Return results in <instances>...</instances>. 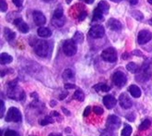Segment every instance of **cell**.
Returning a JSON list of instances; mask_svg holds the SVG:
<instances>
[{"mask_svg":"<svg viewBox=\"0 0 152 136\" xmlns=\"http://www.w3.org/2000/svg\"><path fill=\"white\" fill-rule=\"evenodd\" d=\"M150 125H151L150 120L146 119V120H143V121L141 122V124L138 126V130H139V131H146V130H148V129L149 128Z\"/></svg>","mask_w":152,"mask_h":136,"instance_id":"cell-26","label":"cell"},{"mask_svg":"<svg viewBox=\"0 0 152 136\" xmlns=\"http://www.w3.org/2000/svg\"><path fill=\"white\" fill-rule=\"evenodd\" d=\"M67 136H70V135H67Z\"/></svg>","mask_w":152,"mask_h":136,"instance_id":"cell-57","label":"cell"},{"mask_svg":"<svg viewBox=\"0 0 152 136\" xmlns=\"http://www.w3.org/2000/svg\"><path fill=\"white\" fill-rule=\"evenodd\" d=\"M63 16H64L63 7H62L61 6H58L56 8L55 12H53V18H56V19H61V18H63Z\"/></svg>","mask_w":152,"mask_h":136,"instance_id":"cell-27","label":"cell"},{"mask_svg":"<svg viewBox=\"0 0 152 136\" xmlns=\"http://www.w3.org/2000/svg\"><path fill=\"white\" fill-rule=\"evenodd\" d=\"M73 41L76 43V44H82L83 41H84V34L81 33V32H76V33L74 34L73 36Z\"/></svg>","mask_w":152,"mask_h":136,"instance_id":"cell-23","label":"cell"},{"mask_svg":"<svg viewBox=\"0 0 152 136\" xmlns=\"http://www.w3.org/2000/svg\"><path fill=\"white\" fill-rule=\"evenodd\" d=\"M111 1H113V2H114V3H119V2L122 1V0H111Z\"/></svg>","mask_w":152,"mask_h":136,"instance_id":"cell-50","label":"cell"},{"mask_svg":"<svg viewBox=\"0 0 152 136\" xmlns=\"http://www.w3.org/2000/svg\"><path fill=\"white\" fill-rule=\"evenodd\" d=\"M66 132H71V130H70L69 128H67V129L66 130Z\"/></svg>","mask_w":152,"mask_h":136,"instance_id":"cell-53","label":"cell"},{"mask_svg":"<svg viewBox=\"0 0 152 136\" xmlns=\"http://www.w3.org/2000/svg\"><path fill=\"white\" fill-rule=\"evenodd\" d=\"M130 58V56L128 55V53H124V55H123V58L124 59H127V58Z\"/></svg>","mask_w":152,"mask_h":136,"instance_id":"cell-47","label":"cell"},{"mask_svg":"<svg viewBox=\"0 0 152 136\" xmlns=\"http://www.w3.org/2000/svg\"><path fill=\"white\" fill-rule=\"evenodd\" d=\"M112 81H113V84L115 86L121 88V87L126 85V81H127V77L123 71L118 70V71H115L114 73L113 74Z\"/></svg>","mask_w":152,"mask_h":136,"instance_id":"cell-5","label":"cell"},{"mask_svg":"<svg viewBox=\"0 0 152 136\" xmlns=\"http://www.w3.org/2000/svg\"><path fill=\"white\" fill-rule=\"evenodd\" d=\"M102 58L109 63H114L117 60V53L113 47L106 48L102 53Z\"/></svg>","mask_w":152,"mask_h":136,"instance_id":"cell-6","label":"cell"},{"mask_svg":"<svg viewBox=\"0 0 152 136\" xmlns=\"http://www.w3.org/2000/svg\"><path fill=\"white\" fill-rule=\"evenodd\" d=\"M7 95L13 100L23 101L26 98L25 92L18 86V80H13L8 81L7 84Z\"/></svg>","mask_w":152,"mask_h":136,"instance_id":"cell-1","label":"cell"},{"mask_svg":"<svg viewBox=\"0 0 152 136\" xmlns=\"http://www.w3.org/2000/svg\"><path fill=\"white\" fill-rule=\"evenodd\" d=\"M56 104H57V103H56V101H55V100H52V101L50 102V106H53H53H56Z\"/></svg>","mask_w":152,"mask_h":136,"instance_id":"cell-48","label":"cell"},{"mask_svg":"<svg viewBox=\"0 0 152 136\" xmlns=\"http://www.w3.org/2000/svg\"><path fill=\"white\" fill-rule=\"evenodd\" d=\"M149 23H150V24L152 25V19H150V20H149Z\"/></svg>","mask_w":152,"mask_h":136,"instance_id":"cell-55","label":"cell"},{"mask_svg":"<svg viewBox=\"0 0 152 136\" xmlns=\"http://www.w3.org/2000/svg\"><path fill=\"white\" fill-rule=\"evenodd\" d=\"M128 91H129L130 95H131L133 97H135V98H139V97L141 96V94H142L140 88H139L137 85H136V84H132V85H130L129 88H128Z\"/></svg>","mask_w":152,"mask_h":136,"instance_id":"cell-15","label":"cell"},{"mask_svg":"<svg viewBox=\"0 0 152 136\" xmlns=\"http://www.w3.org/2000/svg\"><path fill=\"white\" fill-rule=\"evenodd\" d=\"M53 119L52 118V116H46L44 119H42L41 121H40V124L42 125V126H46V125H48V124H51V123H53Z\"/></svg>","mask_w":152,"mask_h":136,"instance_id":"cell-30","label":"cell"},{"mask_svg":"<svg viewBox=\"0 0 152 136\" xmlns=\"http://www.w3.org/2000/svg\"><path fill=\"white\" fill-rule=\"evenodd\" d=\"M49 136H62L61 133H51L49 134Z\"/></svg>","mask_w":152,"mask_h":136,"instance_id":"cell-49","label":"cell"},{"mask_svg":"<svg viewBox=\"0 0 152 136\" xmlns=\"http://www.w3.org/2000/svg\"><path fill=\"white\" fill-rule=\"evenodd\" d=\"M23 1H24V0H12L13 4H14L16 7H20L22 6Z\"/></svg>","mask_w":152,"mask_h":136,"instance_id":"cell-38","label":"cell"},{"mask_svg":"<svg viewBox=\"0 0 152 136\" xmlns=\"http://www.w3.org/2000/svg\"><path fill=\"white\" fill-rule=\"evenodd\" d=\"M91 106H88L85 108L84 112H83V117H88L89 114H91Z\"/></svg>","mask_w":152,"mask_h":136,"instance_id":"cell-37","label":"cell"},{"mask_svg":"<svg viewBox=\"0 0 152 136\" xmlns=\"http://www.w3.org/2000/svg\"><path fill=\"white\" fill-rule=\"evenodd\" d=\"M119 104L123 108H124V109H129V108H131L133 106L132 100L130 99V97L128 96V95L126 93H123L120 95Z\"/></svg>","mask_w":152,"mask_h":136,"instance_id":"cell-10","label":"cell"},{"mask_svg":"<svg viewBox=\"0 0 152 136\" xmlns=\"http://www.w3.org/2000/svg\"><path fill=\"white\" fill-rule=\"evenodd\" d=\"M102 103L106 108L112 109V108H113L116 106L117 101H116V98L113 95H107L102 98Z\"/></svg>","mask_w":152,"mask_h":136,"instance_id":"cell-13","label":"cell"},{"mask_svg":"<svg viewBox=\"0 0 152 136\" xmlns=\"http://www.w3.org/2000/svg\"><path fill=\"white\" fill-rule=\"evenodd\" d=\"M126 119L128 120H130V121H134V120H135V119H136V115L134 114V113H130V114L126 115Z\"/></svg>","mask_w":152,"mask_h":136,"instance_id":"cell-40","label":"cell"},{"mask_svg":"<svg viewBox=\"0 0 152 136\" xmlns=\"http://www.w3.org/2000/svg\"><path fill=\"white\" fill-rule=\"evenodd\" d=\"M107 25H108L109 28L113 31H120L122 29L121 21H119L116 19H113V18H111V19L107 21Z\"/></svg>","mask_w":152,"mask_h":136,"instance_id":"cell-14","label":"cell"},{"mask_svg":"<svg viewBox=\"0 0 152 136\" xmlns=\"http://www.w3.org/2000/svg\"><path fill=\"white\" fill-rule=\"evenodd\" d=\"M4 136H20V133L14 130H7Z\"/></svg>","mask_w":152,"mask_h":136,"instance_id":"cell-33","label":"cell"},{"mask_svg":"<svg viewBox=\"0 0 152 136\" xmlns=\"http://www.w3.org/2000/svg\"><path fill=\"white\" fill-rule=\"evenodd\" d=\"M80 1H83L87 4H93L94 2V0H80Z\"/></svg>","mask_w":152,"mask_h":136,"instance_id":"cell-45","label":"cell"},{"mask_svg":"<svg viewBox=\"0 0 152 136\" xmlns=\"http://www.w3.org/2000/svg\"><path fill=\"white\" fill-rule=\"evenodd\" d=\"M5 120L7 122H20L22 120V116L19 108L17 107H10L7 110V113L5 117Z\"/></svg>","mask_w":152,"mask_h":136,"instance_id":"cell-3","label":"cell"},{"mask_svg":"<svg viewBox=\"0 0 152 136\" xmlns=\"http://www.w3.org/2000/svg\"><path fill=\"white\" fill-rule=\"evenodd\" d=\"M86 17H87V12L86 11H82L81 13H80V15H79L78 20L79 21H84L86 19Z\"/></svg>","mask_w":152,"mask_h":136,"instance_id":"cell-41","label":"cell"},{"mask_svg":"<svg viewBox=\"0 0 152 136\" xmlns=\"http://www.w3.org/2000/svg\"><path fill=\"white\" fill-rule=\"evenodd\" d=\"M100 136H117V135H116V133L113 131L109 130V129H105L104 131H102L101 132Z\"/></svg>","mask_w":152,"mask_h":136,"instance_id":"cell-32","label":"cell"},{"mask_svg":"<svg viewBox=\"0 0 152 136\" xmlns=\"http://www.w3.org/2000/svg\"><path fill=\"white\" fill-rule=\"evenodd\" d=\"M131 15L135 18L136 20H137V21H143V19H144V16H143V14L140 12V11H137V10H135V11H131Z\"/></svg>","mask_w":152,"mask_h":136,"instance_id":"cell-31","label":"cell"},{"mask_svg":"<svg viewBox=\"0 0 152 136\" xmlns=\"http://www.w3.org/2000/svg\"><path fill=\"white\" fill-rule=\"evenodd\" d=\"M92 21H100L103 19V13L99 10L98 7H96L93 11V16H92Z\"/></svg>","mask_w":152,"mask_h":136,"instance_id":"cell-21","label":"cell"},{"mask_svg":"<svg viewBox=\"0 0 152 136\" xmlns=\"http://www.w3.org/2000/svg\"><path fill=\"white\" fill-rule=\"evenodd\" d=\"M0 105H1V107H0V119H2L5 114V102L2 99H1V101H0Z\"/></svg>","mask_w":152,"mask_h":136,"instance_id":"cell-36","label":"cell"},{"mask_svg":"<svg viewBox=\"0 0 152 136\" xmlns=\"http://www.w3.org/2000/svg\"><path fill=\"white\" fill-rule=\"evenodd\" d=\"M148 2L149 4H151V5H152V0H148Z\"/></svg>","mask_w":152,"mask_h":136,"instance_id":"cell-54","label":"cell"},{"mask_svg":"<svg viewBox=\"0 0 152 136\" xmlns=\"http://www.w3.org/2000/svg\"><path fill=\"white\" fill-rule=\"evenodd\" d=\"M51 116L52 117H56V118H60V114L57 111H52L51 112Z\"/></svg>","mask_w":152,"mask_h":136,"instance_id":"cell-43","label":"cell"},{"mask_svg":"<svg viewBox=\"0 0 152 136\" xmlns=\"http://www.w3.org/2000/svg\"><path fill=\"white\" fill-rule=\"evenodd\" d=\"M122 122L120 118H118L115 115H110L107 118V121H106V129H109L112 131L118 130L120 128Z\"/></svg>","mask_w":152,"mask_h":136,"instance_id":"cell-7","label":"cell"},{"mask_svg":"<svg viewBox=\"0 0 152 136\" xmlns=\"http://www.w3.org/2000/svg\"><path fill=\"white\" fill-rule=\"evenodd\" d=\"M37 34L42 38H48L52 35V32L47 27H40L37 30Z\"/></svg>","mask_w":152,"mask_h":136,"instance_id":"cell-16","label":"cell"},{"mask_svg":"<svg viewBox=\"0 0 152 136\" xmlns=\"http://www.w3.org/2000/svg\"><path fill=\"white\" fill-rule=\"evenodd\" d=\"M73 97H74V99H76V100H77V101H79V102H83V101H84V99H85V95H84V93H83V91H82V90L77 89V90L75 91Z\"/></svg>","mask_w":152,"mask_h":136,"instance_id":"cell-22","label":"cell"},{"mask_svg":"<svg viewBox=\"0 0 152 136\" xmlns=\"http://www.w3.org/2000/svg\"><path fill=\"white\" fill-rule=\"evenodd\" d=\"M93 111H94V113H95L96 115H99V116H101V115H102V114L104 113V111H103L102 108L101 106H96L93 107Z\"/></svg>","mask_w":152,"mask_h":136,"instance_id":"cell-35","label":"cell"},{"mask_svg":"<svg viewBox=\"0 0 152 136\" xmlns=\"http://www.w3.org/2000/svg\"><path fill=\"white\" fill-rule=\"evenodd\" d=\"M97 7L99 8V10H100L103 14H108L110 6H109V4L107 3L106 1H104V0H102V1H100V3L98 4Z\"/></svg>","mask_w":152,"mask_h":136,"instance_id":"cell-19","label":"cell"},{"mask_svg":"<svg viewBox=\"0 0 152 136\" xmlns=\"http://www.w3.org/2000/svg\"><path fill=\"white\" fill-rule=\"evenodd\" d=\"M129 2H130V4H131L132 6H134V5H137V4L138 0H129Z\"/></svg>","mask_w":152,"mask_h":136,"instance_id":"cell-46","label":"cell"},{"mask_svg":"<svg viewBox=\"0 0 152 136\" xmlns=\"http://www.w3.org/2000/svg\"><path fill=\"white\" fill-rule=\"evenodd\" d=\"M13 24L17 27L18 29H19V31L22 33H27L29 32L30 28H29V26L28 24H27L25 21H23V20L21 19L20 17L19 18H17V19H15L13 21Z\"/></svg>","mask_w":152,"mask_h":136,"instance_id":"cell-11","label":"cell"},{"mask_svg":"<svg viewBox=\"0 0 152 136\" xmlns=\"http://www.w3.org/2000/svg\"><path fill=\"white\" fill-rule=\"evenodd\" d=\"M31 136H35V135H31Z\"/></svg>","mask_w":152,"mask_h":136,"instance_id":"cell-56","label":"cell"},{"mask_svg":"<svg viewBox=\"0 0 152 136\" xmlns=\"http://www.w3.org/2000/svg\"><path fill=\"white\" fill-rule=\"evenodd\" d=\"M66 20L65 18H61V19H56V18H53L52 20V22H53V25H55L56 27H62L64 25Z\"/></svg>","mask_w":152,"mask_h":136,"instance_id":"cell-28","label":"cell"},{"mask_svg":"<svg viewBox=\"0 0 152 136\" xmlns=\"http://www.w3.org/2000/svg\"><path fill=\"white\" fill-rule=\"evenodd\" d=\"M63 51L65 53V55L67 57H72L77 53V44L73 41V39H68L64 42Z\"/></svg>","mask_w":152,"mask_h":136,"instance_id":"cell-4","label":"cell"},{"mask_svg":"<svg viewBox=\"0 0 152 136\" xmlns=\"http://www.w3.org/2000/svg\"><path fill=\"white\" fill-rule=\"evenodd\" d=\"M34 52L42 58H46L50 52V47L45 40H36L33 44Z\"/></svg>","mask_w":152,"mask_h":136,"instance_id":"cell-2","label":"cell"},{"mask_svg":"<svg viewBox=\"0 0 152 136\" xmlns=\"http://www.w3.org/2000/svg\"><path fill=\"white\" fill-rule=\"evenodd\" d=\"M88 34L93 38H102V37H103L104 34H105V31H104L103 26H102L100 24L93 25L91 28V30H89Z\"/></svg>","mask_w":152,"mask_h":136,"instance_id":"cell-8","label":"cell"},{"mask_svg":"<svg viewBox=\"0 0 152 136\" xmlns=\"http://www.w3.org/2000/svg\"><path fill=\"white\" fill-rule=\"evenodd\" d=\"M64 87H65V89H66V90L76 89V85H75L74 84H66Z\"/></svg>","mask_w":152,"mask_h":136,"instance_id":"cell-39","label":"cell"},{"mask_svg":"<svg viewBox=\"0 0 152 136\" xmlns=\"http://www.w3.org/2000/svg\"><path fill=\"white\" fill-rule=\"evenodd\" d=\"M32 17H33V21L35 22V24L38 26H42L43 24L46 23V18L42 14V12L39 11V10H34L32 13Z\"/></svg>","mask_w":152,"mask_h":136,"instance_id":"cell-12","label":"cell"},{"mask_svg":"<svg viewBox=\"0 0 152 136\" xmlns=\"http://www.w3.org/2000/svg\"><path fill=\"white\" fill-rule=\"evenodd\" d=\"M0 61H1V64L2 65H6V64H10L13 61V58L12 56L8 55L7 53H1V56H0Z\"/></svg>","mask_w":152,"mask_h":136,"instance_id":"cell-17","label":"cell"},{"mask_svg":"<svg viewBox=\"0 0 152 136\" xmlns=\"http://www.w3.org/2000/svg\"><path fill=\"white\" fill-rule=\"evenodd\" d=\"M66 3H67V4H69V3H71V2H72L73 0H66Z\"/></svg>","mask_w":152,"mask_h":136,"instance_id":"cell-51","label":"cell"},{"mask_svg":"<svg viewBox=\"0 0 152 136\" xmlns=\"http://www.w3.org/2000/svg\"><path fill=\"white\" fill-rule=\"evenodd\" d=\"M62 110H63V112H64L66 115H67V116H70V111H69V110H67V109H66L65 107H62Z\"/></svg>","mask_w":152,"mask_h":136,"instance_id":"cell-44","label":"cell"},{"mask_svg":"<svg viewBox=\"0 0 152 136\" xmlns=\"http://www.w3.org/2000/svg\"><path fill=\"white\" fill-rule=\"evenodd\" d=\"M42 1H44V2H51V1H53V0H42Z\"/></svg>","mask_w":152,"mask_h":136,"instance_id":"cell-52","label":"cell"},{"mask_svg":"<svg viewBox=\"0 0 152 136\" xmlns=\"http://www.w3.org/2000/svg\"><path fill=\"white\" fill-rule=\"evenodd\" d=\"M4 35L7 41H12L16 38V33L8 28H5L4 29Z\"/></svg>","mask_w":152,"mask_h":136,"instance_id":"cell-20","label":"cell"},{"mask_svg":"<svg viewBox=\"0 0 152 136\" xmlns=\"http://www.w3.org/2000/svg\"><path fill=\"white\" fill-rule=\"evenodd\" d=\"M93 88L96 90V92H109V91L111 90V87L108 84H103V83H101V84H98L94 85Z\"/></svg>","mask_w":152,"mask_h":136,"instance_id":"cell-18","label":"cell"},{"mask_svg":"<svg viewBox=\"0 0 152 136\" xmlns=\"http://www.w3.org/2000/svg\"><path fill=\"white\" fill-rule=\"evenodd\" d=\"M126 69L129 72H131V73H137V72L139 70V68H138V66L136 64V63L129 62L128 64L126 65Z\"/></svg>","mask_w":152,"mask_h":136,"instance_id":"cell-25","label":"cell"},{"mask_svg":"<svg viewBox=\"0 0 152 136\" xmlns=\"http://www.w3.org/2000/svg\"><path fill=\"white\" fill-rule=\"evenodd\" d=\"M0 10L1 12H6L7 10V4L6 0H0Z\"/></svg>","mask_w":152,"mask_h":136,"instance_id":"cell-34","label":"cell"},{"mask_svg":"<svg viewBox=\"0 0 152 136\" xmlns=\"http://www.w3.org/2000/svg\"><path fill=\"white\" fill-rule=\"evenodd\" d=\"M67 95H68V92H67V91H65L64 93H62V94L59 95V99H60V100H64V99H65Z\"/></svg>","mask_w":152,"mask_h":136,"instance_id":"cell-42","label":"cell"},{"mask_svg":"<svg viewBox=\"0 0 152 136\" xmlns=\"http://www.w3.org/2000/svg\"><path fill=\"white\" fill-rule=\"evenodd\" d=\"M152 39V33L148 30H142L137 35V42L139 44H145Z\"/></svg>","mask_w":152,"mask_h":136,"instance_id":"cell-9","label":"cell"},{"mask_svg":"<svg viewBox=\"0 0 152 136\" xmlns=\"http://www.w3.org/2000/svg\"><path fill=\"white\" fill-rule=\"evenodd\" d=\"M74 72L72 71V69H66L64 72H63V79L64 80H72L74 81L75 77H74Z\"/></svg>","mask_w":152,"mask_h":136,"instance_id":"cell-24","label":"cell"},{"mask_svg":"<svg viewBox=\"0 0 152 136\" xmlns=\"http://www.w3.org/2000/svg\"><path fill=\"white\" fill-rule=\"evenodd\" d=\"M132 134V127L130 125L126 124L124 125V128L123 129L121 135L122 136H130Z\"/></svg>","mask_w":152,"mask_h":136,"instance_id":"cell-29","label":"cell"}]
</instances>
